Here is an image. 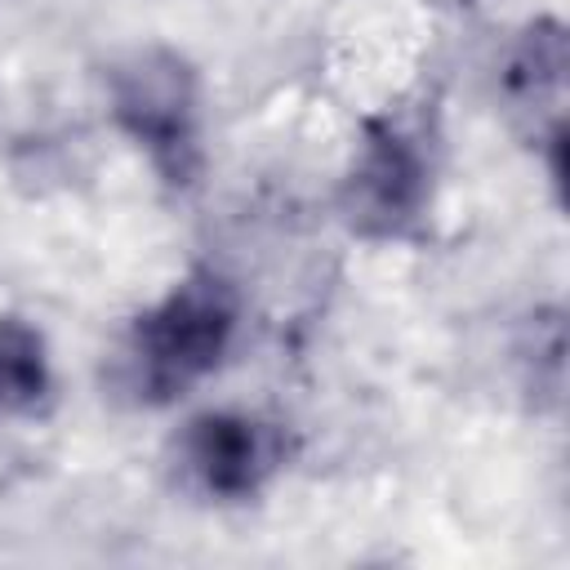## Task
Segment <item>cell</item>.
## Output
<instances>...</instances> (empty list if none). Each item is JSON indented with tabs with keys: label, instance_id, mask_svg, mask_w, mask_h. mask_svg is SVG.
<instances>
[{
	"label": "cell",
	"instance_id": "4",
	"mask_svg": "<svg viewBox=\"0 0 570 570\" xmlns=\"http://www.w3.org/2000/svg\"><path fill=\"white\" fill-rule=\"evenodd\" d=\"M45 392V352L27 325H0V410L31 405Z\"/></svg>",
	"mask_w": 570,
	"mask_h": 570
},
{
	"label": "cell",
	"instance_id": "1",
	"mask_svg": "<svg viewBox=\"0 0 570 570\" xmlns=\"http://www.w3.org/2000/svg\"><path fill=\"white\" fill-rule=\"evenodd\" d=\"M232 325H236V303L223 281L214 276L183 281L169 298H160L147 316H138L125 347L129 383L151 401L191 387L227 352Z\"/></svg>",
	"mask_w": 570,
	"mask_h": 570
},
{
	"label": "cell",
	"instance_id": "2",
	"mask_svg": "<svg viewBox=\"0 0 570 570\" xmlns=\"http://www.w3.org/2000/svg\"><path fill=\"white\" fill-rule=\"evenodd\" d=\"M183 463L209 494L240 499L254 494L263 476L276 468V445L245 414H205L191 423L183 441Z\"/></svg>",
	"mask_w": 570,
	"mask_h": 570
},
{
	"label": "cell",
	"instance_id": "3",
	"mask_svg": "<svg viewBox=\"0 0 570 570\" xmlns=\"http://www.w3.org/2000/svg\"><path fill=\"white\" fill-rule=\"evenodd\" d=\"M120 116L151 147H187V94L174 71H134L120 89Z\"/></svg>",
	"mask_w": 570,
	"mask_h": 570
}]
</instances>
